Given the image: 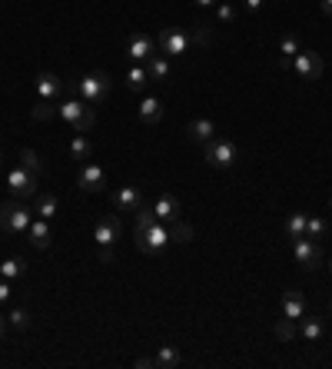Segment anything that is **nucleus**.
I'll use <instances>...</instances> for the list:
<instances>
[{"label":"nucleus","instance_id":"nucleus-1","mask_svg":"<svg viewBox=\"0 0 332 369\" xmlns=\"http://www.w3.org/2000/svg\"><path fill=\"white\" fill-rule=\"evenodd\" d=\"M133 240H136L140 253L156 257V253L166 250V243H173V237H169V226L163 220H156L149 206H140L136 210V226H133Z\"/></svg>","mask_w":332,"mask_h":369},{"label":"nucleus","instance_id":"nucleus-2","mask_svg":"<svg viewBox=\"0 0 332 369\" xmlns=\"http://www.w3.org/2000/svg\"><path fill=\"white\" fill-rule=\"evenodd\" d=\"M56 117L74 130V133H87V130H93V123H96L93 107H87L83 100H63V103L56 107Z\"/></svg>","mask_w":332,"mask_h":369},{"label":"nucleus","instance_id":"nucleus-3","mask_svg":"<svg viewBox=\"0 0 332 369\" xmlns=\"http://www.w3.org/2000/svg\"><path fill=\"white\" fill-rule=\"evenodd\" d=\"M67 90H76L83 103H103L110 97V77L103 74V70H96V74L80 77L76 83H67Z\"/></svg>","mask_w":332,"mask_h":369},{"label":"nucleus","instance_id":"nucleus-4","mask_svg":"<svg viewBox=\"0 0 332 369\" xmlns=\"http://www.w3.org/2000/svg\"><path fill=\"white\" fill-rule=\"evenodd\" d=\"M34 223V210L30 206H23L20 200H7V203H0V230H7L10 237H20V233H27V226Z\"/></svg>","mask_w":332,"mask_h":369},{"label":"nucleus","instance_id":"nucleus-5","mask_svg":"<svg viewBox=\"0 0 332 369\" xmlns=\"http://www.w3.org/2000/svg\"><path fill=\"white\" fill-rule=\"evenodd\" d=\"M236 160H240V150H236L233 140L216 137V140H209V143H206V163L213 166V170H229Z\"/></svg>","mask_w":332,"mask_h":369},{"label":"nucleus","instance_id":"nucleus-6","mask_svg":"<svg viewBox=\"0 0 332 369\" xmlns=\"http://www.w3.org/2000/svg\"><path fill=\"white\" fill-rule=\"evenodd\" d=\"M156 47H160L163 57H183L193 47V34H186L180 27H163L160 37H156Z\"/></svg>","mask_w":332,"mask_h":369},{"label":"nucleus","instance_id":"nucleus-7","mask_svg":"<svg viewBox=\"0 0 332 369\" xmlns=\"http://www.w3.org/2000/svg\"><path fill=\"white\" fill-rule=\"evenodd\" d=\"M7 186L17 200H34L37 197V173H30L27 166H14L7 173Z\"/></svg>","mask_w":332,"mask_h":369},{"label":"nucleus","instance_id":"nucleus-8","mask_svg":"<svg viewBox=\"0 0 332 369\" xmlns=\"http://www.w3.org/2000/svg\"><path fill=\"white\" fill-rule=\"evenodd\" d=\"M293 70L299 74V80H319L322 70H326V63H322V57L315 50H299L293 57Z\"/></svg>","mask_w":332,"mask_h":369},{"label":"nucleus","instance_id":"nucleus-9","mask_svg":"<svg viewBox=\"0 0 332 369\" xmlns=\"http://www.w3.org/2000/svg\"><path fill=\"white\" fill-rule=\"evenodd\" d=\"M293 257L302 270H315L322 263V250L313 237H299V240H293Z\"/></svg>","mask_w":332,"mask_h":369},{"label":"nucleus","instance_id":"nucleus-10","mask_svg":"<svg viewBox=\"0 0 332 369\" xmlns=\"http://www.w3.org/2000/svg\"><path fill=\"white\" fill-rule=\"evenodd\" d=\"M76 186L87 190V193H100L107 186V170L100 163H80V173H76Z\"/></svg>","mask_w":332,"mask_h":369},{"label":"nucleus","instance_id":"nucleus-11","mask_svg":"<svg viewBox=\"0 0 332 369\" xmlns=\"http://www.w3.org/2000/svg\"><path fill=\"white\" fill-rule=\"evenodd\" d=\"M110 203L116 213H136L143 206V193H140V186H120V190H113Z\"/></svg>","mask_w":332,"mask_h":369},{"label":"nucleus","instance_id":"nucleus-12","mask_svg":"<svg viewBox=\"0 0 332 369\" xmlns=\"http://www.w3.org/2000/svg\"><path fill=\"white\" fill-rule=\"evenodd\" d=\"M156 50H160V47H156V40L149 37V34H133V37L127 40V57H133L136 63H147Z\"/></svg>","mask_w":332,"mask_h":369},{"label":"nucleus","instance_id":"nucleus-13","mask_svg":"<svg viewBox=\"0 0 332 369\" xmlns=\"http://www.w3.org/2000/svg\"><path fill=\"white\" fill-rule=\"evenodd\" d=\"M34 87H37V97L43 100V103H54L56 97L67 90V83H63V80H60L56 74H47V70H43V74L34 80Z\"/></svg>","mask_w":332,"mask_h":369},{"label":"nucleus","instance_id":"nucleus-14","mask_svg":"<svg viewBox=\"0 0 332 369\" xmlns=\"http://www.w3.org/2000/svg\"><path fill=\"white\" fill-rule=\"evenodd\" d=\"M153 210V217L163 223H176L180 220V213H183V206H180V200L173 197V193H163V197H156V203L149 206Z\"/></svg>","mask_w":332,"mask_h":369},{"label":"nucleus","instance_id":"nucleus-15","mask_svg":"<svg viewBox=\"0 0 332 369\" xmlns=\"http://www.w3.org/2000/svg\"><path fill=\"white\" fill-rule=\"evenodd\" d=\"M120 217H103V220L96 223V230H93V240H96V246H116V240H120Z\"/></svg>","mask_w":332,"mask_h":369},{"label":"nucleus","instance_id":"nucleus-16","mask_svg":"<svg viewBox=\"0 0 332 369\" xmlns=\"http://www.w3.org/2000/svg\"><path fill=\"white\" fill-rule=\"evenodd\" d=\"M216 133H220V130H216V123H213L209 117H200V120H193V123L186 127V137H189L193 143H203V147L209 140H216Z\"/></svg>","mask_w":332,"mask_h":369},{"label":"nucleus","instance_id":"nucleus-17","mask_svg":"<svg viewBox=\"0 0 332 369\" xmlns=\"http://www.w3.org/2000/svg\"><path fill=\"white\" fill-rule=\"evenodd\" d=\"M282 316L293 319V323H299L306 316V296L299 293V290H286L282 293Z\"/></svg>","mask_w":332,"mask_h":369},{"label":"nucleus","instance_id":"nucleus-18","mask_svg":"<svg viewBox=\"0 0 332 369\" xmlns=\"http://www.w3.org/2000/svg\"><path fill=\"white\" fill-rule=\"evenodd\" d=\"M34 213L47 223L56 220V217H60V200H56L54 193H37V197H34Z\"/></svg>","mask_w":332,"mask_h":369},{"label":"nucleus","instance_id":"nucleus-19","mask_svg":"<svg viewBox=\"0 0 332 369\" xmlns=\"http://www.w3.org/2000/svg\"><path fill=\"white\" fill-rule=\"evenodd\" d=\"M50 237H54V230H50V223L47 220H34L30 223V226H27V240L34 243V246H37V250H47V246H50Z\"/></svg>","mask_w":332,"mask_h":369},{"label":"nucleus","instance_id":"nucleus-20","mask_svg":"<svg viewBox=\"0 0 332 369\" xmlns=\"http://www.w3.org/2000/svg\"><path fill=\"white\" fill-rule=\"evenodd\" d=\"M295 330L302 332V339H309V343H319V339L326 336V319H319V316H302Z\"/></svg>","mask_w":332,"mask_h":369},{"label":"nucleus","instance_id":"nucleus-21","mask_svg":"<svg viewBox=\"0 0 332 369\" xmlns=\"http://www.w3.org/2000/svg\"><path fill=\"white\" fill-rule=\"evenodd\" d=\"M136 113H140V120L149 123V127H153V123H160V117H163V103H160V97H143Z\"/></svg>","mask_w":332,"mask_h":369},{"label":"nucleus","instance_id":"nucleus-22","mask_svg":"<svg viewBox=\"0 0 332 369\" xmlns=\"http://www.w3.org/2000/svg\"><path fill=\"white\" fill-rule=\"evenodd\" d=\"M147 70H149V80H169L173 67H169V57H163L160 50L147 60Z\"/></svg>","mask_w":332,"mask_h":369},{"label":"nucleus","instance_id":"nucleus-23","mask_svg":"<svg viewBox=\"0 0 332 369\" xmlns=\"http://www.w3.org/2000/svg\"><path fill=\"white\" fill-rule=\"evenodd\" d=\"M302 47H299V37L295 34H286V37L279 40V67H293V57L299 54Z\"/></svg>","mask_w":332,"mask_h":369},{"label":"nucleus","instance_id":"nucleus-24","mask_svg":"<svg viewBox=\"0 0 332 369\" xmlns=\"http://www.w3.org/2000/svg\"><path fill=\"white\" fill-rule=\"evenodd\" d=\"M149 83V70L143 67V63H136V67H129L127 70V90L133 93H143Z\"/></svg>","mask_w":332,"mask_h":369},{"label":"nucleus","instance_id":"nucleus-25","mask_svg":"<svg viewBox=\"0 0 332 369\" xmlns=\"http://www.w3.org/2000/svg\"><path fill=\"white\" fill-rule=\"evenodd\" d=\"M20 277H27V259L10 257L0 263V279H20Z\"/></svg>","mask_w":332,"mask_h":369},{"label":"nucleus","instance_id":"nucleus-26","mask_svg":"<svg viewBox=\"0 0 332 369\" xmlns=\"http://www.w3.org/2000/svg\"><path fill=\"white\" fill-rule=\"evenodd\" d=\"M153 359H156V369H176L183 363V356H180L176 346H160V352H156Z\"/></svg>","mask_w":332,"mask_h":369},{"label":"nucleus","instance_id":"nucleus-27","mask_svg":"<svg viewBox=\"0 0 332 369\" xmlns=\"http://www.w3.org/2000/svg\"><path fill=\"white\" fill-rule=\"evenodd\" d=\"M306 223H309V213H289V217H286V237H289V240L306 237Z\"/></svg>","mask_w":332,"mask_h":369},{"label":"nucleus","instance_id":"nucleus-28","mask_svg":"<svg viewBox=\"0 0 332 369\" xmlns=\"http://www.w3.org/2000/svg\"><path fill=\"white\" fill-rule=\"evenodd\" d=\"M90 153H93V143L87 140V133H76L74 143H70V157H74L76 163H87V160H90Z\"/></svg>","mask_w":332,"mask_h":369},{"label":"nucleus","instance_id":"nucleus-29","mask_svg":"<svg viewBox=\"0 0 332 369\" xmlns=\"http://www.w3.org/2000/svg\"><path fill=\"white\" fill-rule=\"evenodd\" d=\"M7 323H10L14 330H30V323H34V313H30L27 306H14V310L7 313Z\"/></svg>","mask_w":332,"mask_h":369},{"label":"nucleus","instance_id":"nucleus-30","mask_svg":"<svg viewBox=\"0 0 332 369\" xmlns=\"http://www.w3.org/2000/svg\"><path fill=\"white\" fill-rule=\"evenodd\" d=\"M20 166H27L30 173H43V160H40V153H34V150H20Z\"/></svg>","mask_w":332,"mask_h":369},{"label":"nucleus","instance_id":"nucleus-31","mask_svg":"<svg viewBox=\"0 0 332 369\" xmlns=\"http://www.w3.org/2000/svg\"><path fill=\"white\" fill-rule=\"evenodd\" d=\"M236 7L233 3H216V23H222V27H229V23H236Z\"/></svg>","mask_w":332,"mask_h":369},{"label":"nucleus","instance_id":"nucleus-32","mask_svg":"<svg viewBox=\"0 0 332 369\" xmlns=\"http://www.w3.org/2000/svg\"><path fill=\"white\" fill-rule=\"evenodd\" d=\"M169 237H173V243H189L196 233H193V226H186V223L176 220L173 226H169Z\"/></svg>","mask_w":332,"mask_h":369},{"label":"nucleus","instance_id":"nucleus-33","mask_svg":"<svg viewBox=\"0 0 332 369\" xmlns=\"http://www.w3.org/2000/svg\"><path fill=\"white\" fill-rule=\"evenodd\" d=\"M306 237H313V240H322V237H326V220H319V217H309V223H306Z\"/></svg>","mask_w":332,"mask_h":369},{"label":"nucleus","instance_id":"nucleus-34","mask_svg":"<svg viewBox=\"0 0 332 369\" xmlns=\"http://www.w3.org/2000/svg\"><path fill=\"white\" fill-rule=\"evenodd\" d=\"M295 326H299V323H293V319H279V323H276V336H279V339H293Z\"/></svg>","mask_w":332,"mask_h":369},{"label":"nucleus","instance_id":"nucleus-35","mask_svg":"<svg viewBox=\"0 0 332 369\" xmlns=\"http://www.w3.org/2000/svg\"><path fill=\"white\" fill-rule=\"evenodd\" d=\"M54 113H56L54 103H43V100H40L37 107H34V120H50Z\"/></svg>","mask_w":332,"mask_h":369},{"label":"nucleus","instance_id":"nucleus-36","mask_svg":"<svg viewBox=\"0 0 332 369\" xmlns=\"http://www.w3.org/2000/svg\"><path fill=\"white\" fill-rule=\"evenodd\" d=\"M10 296H14V290H10V279H0V306H3Z\"/></svg>","mask_w":332,"mask_h":369},{"label":"nucleus","instance_id":"nucleus-37","mask_svg":"<svg viewBox=\"0 0 332 369\" xmlns=\"http://www.w3.org/2000/svg\"><path fill=\"white\" fill-rule=\"evenodd\" d=\"M113 257H116L113 246H100V263H113Z\"/></svg>","mask_w":332,"mask_h":369},{"label":"nucleus","instance_id":"nucleus-38","mask_svg":"<svg viewBox=\"0 0 332 369\" xmlns=\"http://www.w3.org/2000/svg\"><path fill=\"white\" fill-rule=\"evenodd\" d=\"M136 369H156V359H149V356H140V359H136Z\"/></svg>","mask_w":332,"mask_h":369},{"label":"nucleus","instance_id":"nucleus-39","mask_svg":"<svg viewBox=\"0 0 332 369\" xmlns=\"http://www.w3.org/2000/svg\"><path fill=\"white\" fill-rule=\"evenodd\" d=\"M242 3H246L249 14H259V10H262V0H242Z\"/></svg>","mask_w":332,"mask_h":369},{"label":"nucleus","instance_id":"nucleus-40","mask_svg":"<svg viewBox=\"0 0 332 369\" xmlns=\"http://www.w3.org/2000/svg\"><path fill=\"white\" fill-rule=\"evenodd\" d=\"M322 14H326V17H332V0H322Z\"/></svg>","mask_w":332,"mask_h":369},{"label":"nucleus","instance_id":"nucleus-41","mask_svg":"<svg viewBox=\"0 0 332 369\" xmlns=\"http://www.w3.org/2000/svg\"><path fill=\"white\" fill-rule=\"evenodd\" d=\"M193 3H196V7H213L216 0H193Z\"/></svg>","mask_w":332,"mask_h":369},{"label":"nucleus","instance_id":"nucleus-42","mask_svg":"<svg viewBox=\"0 0 332 369\" xmlns=\"http://www.w3.org/2000/svg\"><path fill=\"white\" fill-rule=\"evenodd\" d=\"M3 330H7V316H0V336H3Z\"/></svg>","mask_w":332,"mask_h":369},{"label":"nucleus","instance_id":"nucleus-43","mask_svg":"<svg viewBox=\"0 0 332 369\" xmlns=\"http://www.w3.org/2000/svg\"><path fill=\"white\" fill-rule=\"evenodd\" d=\"M0 163H3V150H0Z\"/></svg>","mask_w":332,"mask_h":369},{"label":"nucleus","instance_id":"nucleus-44","mask_svg":"<svg viewBox=\"0 0 332 369\" xmlns=\"http://www.w3.org/2000/svg\"><path fill=\"white\" fill-rule=\"evenodd\" d=\"M329 213H332V197H329Z\"/></svg>","mask_w":332,"mask_h":369},{"label":"nucleus","instance_id":"nucleus-45","mask_svg":"<svg viewBox=\"0 0 332 369\" xmlns=\"http://www.w3.org/2000/svg\"><path fill=\"white\" fill-rule=\"evenodd\" d=\"M329 273H332V259H329Z\"/></svg>","mask_w":332,"mask_h":369}]
</instances>
